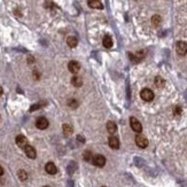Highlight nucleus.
<instances>
[{"label":"nucleus","mask_w":187,"mask_h":187,"mask_svg":"<svg viewBox=\"0 0 187 187\" xmlns=\"http://www.w3.org/2000/svg\"><path fill=\"white\" fill-rule=\"evenodd\" d=\"M140 96H141V99H142L144 101L149 102V101H152V100L154 99V92H153L152 90H149V88H144V90H141V92H140Z\"/></svg>","instance_id":"f257e3e1"},{"label":"nucleus","mask_w":187,"mask_h":187,"mask_svg":"<svg viewBox=\"0 0 187 187\" xmlns=\"http://www.w3.org/2000/svg\"><path fill=\"white\" fill-rule=\"evenodd\" d=\"M130 125H131V129H132L134 132L141 133V131H142V125H141V123H140L137 118L131 117V118H130Z\"/></svg>","instance_id":"f03ea898"},{"label":"nucleus","mask_w":187,"mask_h":187,"mask_svg":"<svg viewBox=\"0 0 187 187\" xmlns=\"http://www.w3.org/2000/svg\"><path fill=\"white\" fill-rule=\"evenodd\" d=\"M92 162H93V164L95 166L102 168V166H104V164H106V157H104V155H100V154L94 155L93 158H92Z\"/></svg>","instance_id":"7ed1b4c3"},{"label":"nucleus","mask_w":187,"mask_h":187,"mask_svg":"<svg viewBox=\"0 0 187 187\" xmlns=\"http://www.w3.org/2000/svg\"><path fill=\"white\" fill-rule=\"evenodd\" d=\"M176 51L179 55H186L187 54V42H178L176 44Z\"/></svg>","instance_id":"20e7f679"},{"label":"nucleus","mask_w":187,"mask_h":187,"mask_svg":"<svg viewBox=\"0 0 187 187\" xmlns=\"http://www.w3.org/2000/svg\"><path fill=\"white\" fill-rule=\"evenodd\" d=\"M135 144L138 147H140V148H146L147 146H148V140H147V138L144 137L142 134H138L135 137Z\"/></svg>","instance_id":"39448f33"},{"label":"nucleus","mask_w":187,"mask_h":187,"mask_svg":"<svg viewBox=\"0 0 187 187\" xmlns=\"http://www.w3.org/2000/svg\"><path fill=\"white\" fill-rule=\"evenodd\" d=\"M48 125H50V123H48V121H47L46 117H39V118H37V121H36V126H37L39 130L47 129Z\"/></svg>","instance_id":"423d86ee"},{"label":"nucleus","mask_w":187,"mask_h":187,"mask_svg":"<svg viewBox=\"0 0 187 187\" xmlns=\"http://www.w3.org/2000/svg\"><path fill=\"white\" fill-rule=\"evenodd\" d=\"M24 152H25V155L28 156L29 158H36V156H37L36 149L30 145H27L24 147Z\"/></svg>","instance_id":"0eeeda50"},{"label":"nucleus","mask_w":187,"mask_h":187,"mask_svg":"<svg viewBox=\"0 0 187 187\" xmlns=\"http://www.w3.org/2000/svg\"><path fill=\"white\" fill-rule=\"evenodd\" d=\"M68 69L71 73H77L81 69V65L77 61H70L68 63Z\"/></svg>","instance_id":"6e6552de"},{"label":"nucleus","mask_w":187,"mask_h":187,"mask_svg":"<svg viewBox=\"0 0 187 187\" xmlns=\"http://www.w3.org/2000/svg\"><path fill=\"white\" fill-rule=\"evenodd\" d=\"M45 170H46V172H47L48 175H55V173L58 172V168H56V165H55L53 162H48V163L45 165Z\"/></svg>","instance_id":"1a4fd4ad"},{"label":"nucleus","mask_w":187,"mask_h":187,"mask_svg":"<svg viewBox=\"0 0 187 187\" xmlns=\"http://www.w3.org/2000/svg\"><path fill=\"white\" fill-rule=\"evenodd\" d=\"M16 145L24 149V147L28 145V139H27L24 135H22V134L17 135V137H16Z\"/></svg>","instance_id":"9d476101"},{"label":"nucleus","mask_w":187,"mask_h":187,"mask_svg":"<svg viewBox=\"0 0 187 187\" xmlns=\"http://www.w3.org/2000/svg\"><path fill=\"white\" fill-rule=\"evenodd\" d=\"M87 4L91 8H94V9H102L104 8L100 0H87Z\"/></svg>","instance_id":"9b49d317"},{"label":"nucleus","mask_w":187,"mask_h":187,"mask_svg":"<svg viewBox=\"0 0 187 187\" xmlns=\"http://www.w3.org/2000/svg\"><path fill=\"white\" fill-rule=\"evenodd\" d=\"M108 144L110 146V148H113V149H118L119 148V140H118V138H116L114 135H111L109 138Z\"/></svg>","instance_id":"f8f14e48"},{"label":"nucleus","mask_w":187,"mask_h":187,"mask_svg":"<svg viewBox=\"0 0 187 187\" xmlns=\"http://www.w3.org/2000/svg\"><path fill=\"white\" fill-rule=\"evenodd\" d=\"M107 131L110 133V134H114L115 132L117 131V125L115 122L113 121H109L108 123H107Z\"/></svg>","instance_id":"ddd939ff"},{"label":"nucleus","mask_w":187,"mask_h":187,"mask_svg":"<svg viewBox=\"0 0 187 187\" xmlns=\"http://www.w3.org/2000/svg\"><path fill=\"white\" fill-rule=\"evenodd\" d=\"M67 44H68V46L69 47H71V48H75L77 45H78V39L76 38V37H68V39H67Z\"/></svg>","instance_id":"4468645a"},{"label":"nucleus","mask_w":187,"mask_h":187,"mask_svg":"<svg viewBox=\"0 0 187 187\" xmlns=\"http://www.w3.org/2000/svg\"><path fill=\"white\" fill-rule=\"evenodd\" d=\"M102 44H104V46L106 48H110L113 46V39H111V37L110 36H104Z\"/></svg>","instance_id":"2eb2a0df"},{"label":"nucleus","mask_w":187,"mask_h":187,"mask_svg":"<svg viewBox=\"0 0 187 187\" xmlns=\"http://www.w3.org/2000/svg\"><path fill=\"white\" fill-rule=\"evenodd\" d=\"M71 84H73L75 87H81V86L83 85V81H82V78H81V77H78V76H73V78H71Z\"/></svg>","instance_id":"dca6fc26"},{"label":"nucleus","mask_w":187,"mask_h":187,"mask_svg":"<svg viewBox=\"0 0 187 187\" xmlns=\"http://www.w3.org/2000/svg\"><path fill=\"white\" fill-rule=\"evenodd\" d=\"M63 133H64V135H67V137H69V135L73 134V127H71V125L69 124H63Z\"/></svg>","instance_id":"f3484780"},{"label":"nucleus","mask_w":187,"mask_h":187,"mask_svg":"<svg viewBox=\"0 0 187 187\" xmlns=\"http://www.w3.org/2000/svg\"><path fill=\"white\" fill-rule=\"evenodd\" d=\"M154 83H155V85L158 87V88H162L164 85H165V81L162 78V77H160V76H157V77H155V81H154Z\"/></svg>","instance_id":"a211bd4d"},{"label":"nucleus","mask_w":187,"mask_h":187,"mask_svg":"<svg viewBox=\"0 0 187 187\" xmlns=\"http://www.w3.org/2000/svg\"><path fill=\"white\" fill-rule=\"evenodd\" d=\"M83 157L86 162H92V158H93L92 152H91V150H85L83 154Z\"/></svg>","instance_id":"6ab92c4d"},{"label":"nucleus","mask_w":187,"mask_h":187,"mask_svg":"<svg viewBox=\"0 0 187 187\" xmlns=\"http://www.w3.org/2000/svg\"><path fill=\"white\" fill-rule=\"evenodd\" d=\"M161 21H162V19H161V16H160V15H154V16L152 17V23H153L155 27L160 25Z\"/></svg>","instance_id":"aec40b11"},{"label":"nucleus","mask_w":187,"mask_h":187,"mask_svg":"<svg viewBox=\"0 0 187 187\" xmlns=\"http://www.w3.org/2000/svg\"><path fill=\"white\" fill-rule=\"evenodd\" d=\"M19 178H20V180H22V181H25V180L28 179V173H27V171L20 170V171H19Z\"/></svg>","instance_id":"412c9836"},{"label":"nucleus","mask_w":187,"mask_h":187,"mask_svg":"<svg viewBox=\"0 0 187 187\" xmlns=\"http://www.w3.org/2000/svg\"><path fill=\"white\" fill-rule=\"evenodd\" d=\"M78 101L76 100V99H70L69 101H68V106L69 107H71V108H73V109H76L77 107H78Z\"/></svg>","instance_id":"4be33fe9"},{"label":"nucleus","mask_w":187,"mask_h":187,"mask_svg":"<svg viewBox=\"0 0 187 187\" xmlns=\"http://www.w3.org/2000/svg\"><path fill=\"white\" fill-rule=\"evenodd\" d=\"M77 169V165H76V163L75 162H70V164L68 165V172L71 175V173H73V171Z\"/></svg>","instance_id":"5701e85b"},{"label":"nucleus","mask_w":187,"mask_h":187,"mask_svg":"<svg viewBox=\"0 0 187 187\" xmlns=\"http://www.w3.org/2000/svg\"><path fill=\"white\" fill-rule=\"evenodd\" d=\"M44 104H46V102H39V104H33L31 108H30V111H35V110H37V109H39L40 107H42Z\"/></svg>","instance_id":"b1692460"},{"label":"nucleus","mask_w":187,"mask_h":187,"mask_svg":"<svg viewBox=\"0 0 187 187\" xmlns=\"http://www.w3.org/2000/svg\"><path fill=\"white\" fill-rule=\"evenodd\" d=\"M173 114H175V116H180V115H181V107L176 106V107L173 108Z\"/></svg>","instance_id":"393cba45"},{"label":"nucleus","mask_w":187,"mask_h":187,"mask_svg":"<svg viewBox=\"0 0 187 187\" xmlns=\"http://www.w3.org/2000/svg\"><path fill=\"white\" fill-rule=\"evenodd\" d=\"M77 140L81 141V142H85V139H84L83 135H78V137H77Z\"/></svg>","instance_id":"a878e982"},{"label":"nucleus","mask_w":187,"mask_h":187,"mask_svg":"<svg viewBox=\"0 0 187 187\" xmlns=\"http://www.w3.org/2000/svg\"><path fill=\"white\" fill-rule=\"evenodd\" d=\"M4 175V169H2V166L0 165V177Z\"/></svg>","instance_id":"bb28decb"},{"label":"nucleus","mask_w":187,"mask_h":187,"mask_svg":"<svg viewBox=\"0 0 187 187\" xmlns=\"http://www.w3.org/2000/svg\"><path fill=\"white\" fill-rule=\"evenodd\" d=\"M2 92H4V91H2V88H1V87H0V96H1V95H2Z\"/></svg>","instance_id":"cd10ccee"},{"label":"nucleus","mask_w":187,"mask_h":187,"mask_svg":"<svg viewBox=\"0 0 187 187\" xmlns=\"http://www.w3.org/2000/svg\"><path fill=\"white\" fill-rule=\"evenodd\" d=\"M44 187H48V186H44Z\"/></svg>","instance_id":"c85d7f7f"},{"label":"nucleus","mask_w":187,"mask_h":187,"mask_svg":"<svg viewBox=\"0 0 187 187\" xmlns=\"http://www.w3.org/2000/svg\"><path fill=\"white\" fill-rule=\"evenodd\" d=\"M102 187H106V186H102Z\"/></svg>","instance_id":"c756f323"}]
</instances>
